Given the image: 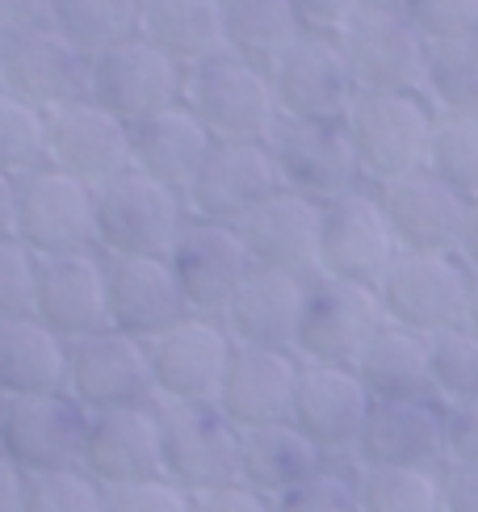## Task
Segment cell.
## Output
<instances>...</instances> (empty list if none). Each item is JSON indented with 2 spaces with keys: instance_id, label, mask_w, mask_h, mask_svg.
Masks as SVG:
<instances>
[{
  "instance_id": "1",
  "label": "cell",
  "mask_w": 478,
  "mask_h": 512,
  "mask_svg": "<svg viewBox=\"0 0 478 512\" xmlns=\"http://www.w3.org/2000/svg\"><path fill=\"white\" fill-rule=\"evenodd\" d=\"M181 101L214 143H269L281 122L269 72L231 51L193 63Z\"/></svg>"
},
{
  "instance_id": "2",
  "label": "cell",
  "mask_w": 478,
  "mask_h": 512,
  "mask_svg": "<svg viewBox=\"0 0 478 512\" xmlns=\"http://www.w3.org/2000/svg\"><path fill=\"white\" fill-rule=\"evenodd\" d=\"M344 126L365 185H386L428 164L437 110L424 93H357Z\"/></svg>"
},
{
  "instance_id": "3",
  "label": "cell",
  "mask_w": 478,
  "mask_h": 512,
  "mask_svg": "<svg viewBox=\"0 0 478 512\" xmlns=\"http://www.w3.org/2000/svg\"><path fill=\"white\" fill-rule=\"evenodd\" d=\"M185 223V194L139 168L97 189V248L105 256H168Z\"/></svg>"
},
{
  "instance_id": "4",
  "label": "cell",
  "mask_w": 478,
  "mask_h": 512,
  "mask_svg": "<svg viewBox=\"0 0 478 512\" xmlns=\"http://www.w3.org/2000/svg\"><path fill=\"white\" fill-rule=\"evenodd\" d=\"M470 286L474 273L458 252H399L378 294L390 324L437 336L466 324Z\"/></svg>"
},
{
  "instance_id": "5",
  "label": "cell",
  "mask_w": 478,
  "mask_h": 512,
  "mask_svg": "<svg viewBox=\"0 0 478 512\" xmlns=\"http://www.w3.org/2000/svg\"><path fill=\"white\" fill-rule=\"evenodd\" d=\"M382 324L386 307L378 286L315 273L307 286V311H302L294 353L315 366H357V357L382 332Z\"/></svg>"
},
{
  "instance_id": "6",
  "label": "cell",
  "mask_w": 478,
  "mask_h": 512,
  "mask_svg": "<svg viewBox=\"0 0 478 512\" xmlns=\"http://www.w3.org/2000/svg\"><path fill=\"white\" fill-rule=\"evenodd\" d=\"M361 93H424L428 42L395 5H361L340 34Z\"/></svg>"
},
{
  "instance_id": "7",
  "label": "cell",
  "mask_w": 478,
  "mask_h": 512,
  "mask_svg": "<svg viewBox=\"0 0 478 512\" xmlns=\"http://www.w3.org/2000/svg\"><path fill=\"white\" fill-rule=\"evenodd\" d=\"M0 89L42 114L93 97V59L72 47L51 21L0 38Z\"/></svg>"
},
{
  "instance_id": "8",
  "label": "cell",
  "mask_w": 478,
  "mask_h": 512,
  "mask_svg": "<svg viewBox=\"0 0 478 512\" xmlns=\"http://www.w3.org/2000/svg\"><path fill=\"white\" fill-rule=\"evenodd\" d=\"M164 420V475L189 496L239 483L244 433L223 416L219 403H160Z\"/></svg>"
},
{
  "instance_id": "9",
  "label": "cell",
  "mask_w": 478,
  "mask_h": 512,
  "mask_svg": "<svg viewBox=\"0 0 478 512\" xmlns=\"http://www.w3.org/2000/svg\"><path fill=\"white\" fill-rule=\"evenodd\" d=\"M17 240L34 256L97 248V189L55 164L17 181Z\"/></svg>"
},
{
  "instance_id": "10",
  "label": "cell",
  "mask_w": 478,
  "mask_h": 512,
  "mask_svg": "<svg viewBox=\"0 0 478 512\" xmlns=\"http://www.w3.org/2000/svg\"><path fill=\"white\" fill-rule=\"evenodd\" d=\"M185 72V63L160 51L151 38L135 34L93 59V101L118 114L126 126H135L181 105Z\"/></svg>"
},
{
  "instance_id": "11",
  "label": "cell",
  "mask_w": 478,
  "mask_h": 512,
  "mask_svg": "<svg viewBox=\"0 0 478 512\" xmlns=\"http://www.w3.org/2000/svg\"><path fill=\"white\" fill-rule=\"evenodd\" d=\"M281 118L302 122H344L357 101V80L336 34L307 30L269 72Z\"/></svg>"
},
{
  "instance_id": "12",
  "label": "cell",
  "mask_w": 478,
  "mask_h": 512,
  "mask_svg": "<svg viewBox=\"0 0 478 512\" xmlns=\"http://www.w3.org/2000/svg\"><path fill=\"white\" fill-rule=\"evenodd\" d=\"M168 265L177 273L189 315L223 319L235 290L252 273V256H248L244 236H239V227L189 215L177 244L168 248Z\"/></svg>"
},
{
  "instance_id": "13",
  "label": "cell",
  "mask_w": 478,
  "mask_h": 512,
  "mask_svg": "<svg viewBox=\"0 0 478 512\" xmlns=\"http://www.w3.org/2000/svg\"><path fill=\"white\" fill-rule=\"evenodd\" d=\"M160 403H214L231 366L235 340L223 319L185 315L177 328L147 340Z\"/></svg>"
},
{
  "instance_id": "14",
  "label": "cell",
  "mask_w": 478,
  "mask_h": 512,
  "mask_svg": "<svg viewBox=\"0 0 478 512\" xmlns=\"http://www.w3.org/2000/svg\"><path fill=\"white\" fill-rule=\"evenodd\" d=\"M281 185L294 189L302 198L332 202L365 185L357 147L349 139L344 122H302V118H281L269 139Z\"/></svg>"
},
{
  "instance_id": "15",
  "label": "cell",
  "mask_w": 478,
  "mask_h": 512,
  "mask_svg": "<svg viewBox=\"0 0 478 512\" xmlns=\"http://www.w3.org/2000/svg\"><path fill=\"white\" fill-rule=\"evenodd\" d=\"M395 256H399V244L382 215L374 185H361L353 194L323 202L319 273L361 282V286H382Z\"/></svg>"
},
{
  "instance_id": "16",
  "label": "cell",
  "mask_w": 478,
  "mask_h": 512,
  "mask_svg": "<svg viewBox=\"0 0 478 512\" xmlns=\"http://www.w3.org/2000/svg\"><path fill=\"white\" fill-rule=\"evenodd\" d=\"M34 315L63 340H84L110 328V256L101 248L38 256Z\"/></svg>"
},
{
  "instance_id": "17",
  "label": "cell",
  "mask_w": 478,
  "mask_h": 512,
  "mask_svg": "<svg viewBox=\"0 0 478 512\" xmlns=\"http://www.w3.org/2000/svg\"><path fill=\"white\" fill-rule=\"evenodd\" d=\"M84 433H89V408L80 399H72L68 391L21 395L5 403L0 450L26 475L68 471V466H80Z\"/></svg>"
},
{
  "instance_id": "18",
  "label": "cell",
  "mask_w": 478,
  "mask_h": 512,
  "mask_svg": "<svg viewBox=\"0 0 478 512\" xmlns=\"http://www.w3.org/2000/svg\"><path fill=\"white\" fill-rule=\"evenodd\" d=\"M68 395L80 399L89 412L114 408H147L156 399V378H151L147 340L105 328L97 336L72 340L68 366Z\"/></svg>"
},
{
  "instance_id": "19",
  "label": "cell",
  "mask_w": 478,
  "mask_h": 512,
  "mask_svg": "<svg viewBox=\"0 0 478 512\" xmlns=\"http://www.w3.org/2000/svg\"><path fill=\"white\" fill-rule=\"evenodd\" d=\"M281 189L286 185H281L269 143H214L193 185L185 189V206L193 219L239 227Z\"/></svg>"
},
{
  "instance_id": "20",
  "label": "cell",
  "mask_w": 478,
  "mask_h": 512,
  "mask_svg": "<svg viewBox=\"0 0 478 512\" xmlns=\"http://www.w3.org/2000/svg\"><path fill=\"white\" fill-rule=\"evenodd\" d=\"M47 160L63 173L80 177L84 185L101 189L105 181L122 177L126 168H135L130 126L93 97L59 105L47 114Z\"/></svg>"
},
{
  "instance_id": "21",
  "label": "cell",
  "mask_w": 478,
  "mask_h": 512,
  "mask_svg": "<svg viewBox=\"0 0 478 512\" xmlns=\"http://www.w3.org/2000/svg\"><path fill=\"white\" fill-rule=\"evenodd\" d=\"M80 471H89L105 492L122 483L164 475V420L160 403L147 408H114L89 412V433H84Z\"/></svg>"
},
{
  "instance_id": "22",
  "label": "cell",
  "mask_w": 478,
  "mask_h": 512,
  "mask_svg": "<svg viewBox=\"0 0 478 512\" xmlns=\"http://www.w3.org/2000/svg\"><path fill=\"white\" fill-rule=\"evenodd\" d=\"M374 194L390 231H395L399 252H458L470 202L453 194L437 173L416 168L407 177L374 185Z\"/></svg>"
},
{
  "instance_id": "23",
  "label": "cell",
  "mask_w": 478,
  "mask_h": 512,
  "mask_svg": "<svg viewBox=\"0 0 478 512\" xmlns=\"http://www.w3.org/2000/svg\"><path fill=\"white\" fill-rule=\"evenodd\" d=\"M369 408H374V395L365 391V382L353 366H315V361H302L290 420L328 458L357 454Z\"/></svg>"
},
{
  "instance_id": "24",
  "label": "cell",
  "mask_w": 478,
  "mask_h": 512,
  "mask_svg": "<svg viewBox=\"0 0 478 512\" xmlns=\"http://www.w3.org/2000/svg\"><path fill=\"white\" fill-rule=\"evenodd\" d=\"M298 374H302V357L294 349L235 345L214 403L239 433L265 429V424H286L294 416Z\"/></svg>"
},
{
  "instance_id": "25",
  "label": "cell",
  "mask_w": 478,
  "mask_h": 512,
  "mask_svg": "<svg viewBox=\"0 0 478 512\" xmlns=\"http://www.w3.org/2000/svg\"><path fill=\"white\" fill-rule=\"evenodd\" d=\"M361 466H432L445 471V403L441 399H374L357 441Z\"/></svg>"
},
{
  "instance_id": "26",
  "label": "cell",
  "mask_w": 478,
  "mask_h": 512,
  "mask_svg": "<svg viewBox=\"0 0 478 512\" xmlns=\"http://www.w3.org/2000/svg\"><path fill=\"white\" fill-rule=\"evenodd\" d=\"M307 286L311 277L252 265L244 286L235 290L231 307L223 311L231 340L235 345H256V349H294L302 311H307Z\"/></svg>"
},
{
  "instance_id": "27",
  "label": "cell",
  "mask_w": 478,
  "mask_h": 512,
  "mask_svg": "<svg viewBox=\"0 0 478 512\" xmlns=\"http://www.w3.org/2000/svg\"><path fill=\"white\" fill-rule=\"evenodd\" d=\"M189 315L168 256H110V328L156 340Z\"/></svg>"
},
{
  "instance_id": "28",
  "label": "cell",
  "mask_w": 478,
  "mask_h": 512,
  "mask_svg": "<svg viewBox=\"0 0 478 512\" xmlns=\"http://www.w3.org/2000/svg\"><path fill=\"white\" fill-rule=\"evenodd\" d=\"M319 231H323V202L302 198L294 189H281V194H273L265 206H256L239 223L252 265L286 269L298 277L319 273Z\"/></svg>"
},
{
  "instance_id": "29",
  "label": "cell",
  "mask_w": 478,
  "mask_h": 512,
  "mask_svg": "<svg viewBox=\"0 0 478 512\" xmlns=\"http://www.w3.org/2000/svg\"><path fill=\"white\" fill-rule=\"evenodd\" d=\"M72 345L38 315L0 319V395H55L68 391Z\"/></svg>"
},
{
  "instance_id": "30",
  "label": "cell",
  "mask_w": 478,
  "mask_h": 512,
  "mask_svg": "<svg viewBox=\"0 0 478 512\" xmlns=\"http://www.w3.org/2000/svg\"><path fill=\"white\" fill-rule=\"evenodd\" d=\"M210 147H214V139L206 135V126L193 118L185 101L130 126V156H135V168L164 181L168 189H177V194H185L193 185L198 168L210 156Z\"/></svg>"
},
{
  "instance_id": "31",
  "label": "cell",
  "mask_w": 478,
  "mask_h": 512,
  "mask_svg": "<svg viewBox=\"0 0 478 512\" xmlns=\"http://www.w3.org/2000/svg\"><path fill=\"white\" fill-rule=\"evenodd\" d=\"M323 462H328V454H323L294 420L265 424V429L244 433V450H239V483H248L260 496L277 500L281 492H290V487H298L307 475H315Z\"/></svg>"
},
{
  "instance_id": "32",
  "label": "cell",
  "mask_w": 478,
  "mask_h": 512,
  "mask_svg": "<svg viewBox=\"0 0 478 512\" xmlns=\"http://www.w3.org/2000/svg\"><path fill=\"white\" fill-rule=\"evenodd\" d=\"M353 370L361 374L365 391L374 399H437V391H432L428 336L390 324V319L365 345Z\"/></svg>"
},
{
  "instance_id": "33",
  "label": "cell",
  "mask_w": 478,
  "mask_h": 512,
  "mask_svg": "<svg viewBox=\"0 0 478 512\" xmlns=\"http://www.w3.org/2000/svg\"><path fill=\"white\" fill-rule=\"evenodd\" d=\"M143 38L193 68L227 51L223 0H143Z\"/></svg>"
},
{
  "instance_id": "34",
  "label": "cell",
  "mask_w": 478,
  "mask_h": 512,
  "mask_svg": "<svg viewBox=\"0 0 478 512\" xmlns=\"http://www.w3.org/2000/svg\"><path fill=\"white\" fill-rule=\"evenodd\" d=\"M223 26L227 51L256 63L260 72H273L277 59L307 34L294 0H223Z\"/></svg>"
},
{
  "instance_id": "35",
  "label": "cell",
  "mask_w": 478,
  "mask_h": 512,
  "mask_svg": "<svg viewBox=\"0 0 478 512\" xmlns=\"http://www.w3.org/2000/svg\"><path fill=\"white\" fill-rule=\"evenodd\" d=\"M51 26L97 59L143 30V0H51Z\"/></svg>"
},
{
  "instance_id": "36",
  "label": "cell",
  "mask_w": 478,
  "mask_h": 512,
  "mask_svg": "<svg viewBox=\"0 0 478 512\" xmlns=\"http://www.w3.org/2000/svg\"><path fill=\"white\" fill-rule=\"evenodd\" d=\"M357 492L361 512H445V471H432V466H361Z\"/></svg>"
},
{
  "instance_id": "37",
  "label": "cell",
  "mask_w": 478,
  "mask_h": 512,
  "mask_svg": "<svg viewBox=\"0 0 478 512\" xmlns=\"http://www.w3.org/2000/svg\"><path fill=\"white\" fill-rule=\"evenodd\" d=\"M424 97L432 101L437 114L478 118V34L453 38V42H432Z\"/></svg>"
},
{
  "instance_id": "38",
  "label": "cell",
  "mask_w": 478,
  "mask_h": 512,
  "mask_svg": "<svg viewBox=\"0 0 478 512\" xmlns=\"http://www.w3.org/2000/svg\"><path fill=\"white\" fill-rule=\"evenodd\" d=\"M428 173H437L453 194L478 202V118L437 114V131L428 147Z\"/></svg>"
},
{
  "instance_id": "39",
  "label": "cell",
  "mask_w": 478,
  "mask_h": 512,
  "mask_svg": "<svg viewBox=\"0 0 478 512\" xmlns=\"http://www.w3.org/2000/svg\"><path fill=\"white\" fill-rule=\"evenodd\" d=\"M47 160V114L0 89V173L30 177Z\"/></svg>"
},
{
  "instance_id": "40",
  "label": "cell",
  "mask_w": 478,
  "mask_h": 512,
  "mask_svg": "<svg viewBox=\"0 0 478 512\" xmlns=\"http://www.w3.org/2000/svg\"><path fill=\"white\" fill-rule=\"evenodd\" d=\"M357 458H328L315 475L273 500V512H361Z\"/></svg>"
},
{
  "instance_id": "41",
  "label": "cell",
  "mask_w": 478,
  "mask_h": 512,
  "mask_svg": "<svg viewBox=\"0 0 478 512\" xmlns=\"http://www.w3.org/2000/svg\"><path fill=\"white\" fill-rule=\"evenodd\" d=\"M432 391L441 403L478 399V336L470 328H445L428 336Z\"/></svg>"
},
{
  "instance_id": "42",
  "label": "cell",
  "mask_w": 478,
  "mask_h": 512,
  "mask_svg": "<svg viewBox=\"0 0 478 512\" xmlns=\"http://www.w3.org/2000/svg\"><path fill=\"white\" fill-rule=\"evenodd\" d=\"M21 512H105V487L80 466L26 475Z\"/></svg>"
},
{
  "instance_id": "43",
  "label": "cell",
  "mask_w": 478,
  "mask_h": 512,
  "mask_svg": "<svg viewBox=\"0 0 478 512\" xmlns=\"http://www.w3.org/2000/svg\"><path fill=\"white\" fill-rule=\"evenodd\" d=\"M399 9L428 47L478 34V0H399Z\"/></svg>"
},
{
  "instance_id": "44",
  "label": "cell",
  "mask_w": 478,
  "mask_h": 512,
  "mask_svg": "<svg viewBox=\"0 0 478 512\" xmlns=\"http://www.w3.org/2000/svg\"><path fill=\"white\" fill-rule=\"evenodd\" d=\"M34 286H38V256L17 236L0 240V319L34 315Z\"/></svg>"
},
{
  "instance_id": "45",
  "label": "cell",
  "mask_w": 478,
  "mask_h": 512,
  "mask_svg": "<svg viewBox=\"0 0 478 512\" xmlns=\"http://www.w3.org/2000/svg\"><path fill=\"white\" fill-rule=\"evenodd\" d=\"M105 512H193V496L168 475L122 483L105 492Z\"/></svg>"
},
{
  "instance_id": "46",
  "label": "cell",
  "mask_w": 478,
  "mask_h": 512,
  "mask_svg": "<svg viewBox=\"0 0 478 512\" xmlns=\"http://www.w3.org/2000/svg\"><path fill=\"white\" fill-rule=\"evenodd\" d=\"M445 437H449L445 466H478V399L445 403Z\"/></svg>"
},
{
  "instance_id": "47",
  "label": "cell",
  "mask_w": 478,
  "mask_h": 512,
  "mask_svg": "<svg viewBox=\"0 0 478 512\" xmlns=\"http://www.w3.org/2000/svg\"><path fill=\"white\" fill-rule=\"evenodd\" d=\"M361 5L365 0H294L302 30H315V34H340L357 17Z\"/></svg>"
},
{
  "instance_id": "48",
  "label": "cell",
  "mask_w": 478,
  "mask_h": 512,
  "mask_svg": "<svg viewBox=\"0 0 478 512\" xmlns=\"http://www.w3.org/2000/svg\"><path fill=\"white\" fill-rule=\"evenodd\" d=\"M193 512H273V500L260 496L248 483H227L214 492L193 496Z\"/></svg>"
},
{
  "instance_id": "49",
  "label": "cell",
  "mask_w": 478,
  "mask_h": 512,
  "mask_svg": "<svg viewBox=\"0 0 478 512\" xmlns=\"http://www.w3.org/2000/svg\"><path fill=\"white\" fill-rule=\"evenodd\" d=\"M51 21V0H0V38Z\"/></svg>"
},
{
  "instance_id": "50",
  "label": "cell",
  "mask_w": 478,
  "mask_h": 512,
  "mask_svg": "<svg viewBox=\"0 0 478 512\" xmlns=\"http://www.w3.org/2000/svg\"><path fill=\"white\" fill-rule=\"evenodd\" d=\"M445 512H478V466H445Z\"/></svg>"
},
{
  "instance_id": "51",
  "label": "cell",
  "mask_w": 478,
  "mask_h": 512,
  "mask_svg": "<svg viewBox=\"0 0 478 512\" xmlns=\"http://www.w3.org/2000/svg\"><path fill=\"white\" fill-rule=\"evenodd\" d=\"M21 496H26V471L0 450V512H21Z\"/></svg>"
},
{
  "instance_id": "52",
  "label": "cell",
  "mask_w": 478,
  "mask_h": 512,
  "mask_svg": "<svg viewBox=\"0 0 478 512\" xmlns=\"http://www.w3.org/2000/svg\"><path fill=\"white\" fill-rule=\"evenodd\" d=\"M17 236V177L0 173V240Z\"/></svg>"
},
{
  "instance_id": "53",
  "label": "cell",
  "mask_w": 478,
  "mask_h": 512,
  "mask_svg": "<svg viewBox=\"0 0 478 512\" xmlns=\"http://www.w3.org/2000/svg\"><path fill=\"white\" fill-rule=\"evenodd\" d=\"M458 256L470 265V273H478V202H470V215H466V231H462Z\"/></svg>"
},
{
  "instance_id": "54",
  "label": "cell",
  "mask_w": 478,
  "mask_h": 512,
  "mask_svg": "<svg viewBox=\"0 0 478 512\" xmlns=\"http://www.w3.org/2000/svg\"><path fill=\"white\" fill-rule=\"evenodd\" d=\"M462 328H470L478 336V273H474V286H470V303H466V324Z\"/></svg>"
},
{
  "instance_id": "55",
  "label": "cell",
  "mask_w": 478,
  "mask_h": 512,
  "mask_svg": "<svg viewBox=\"0 0 478 512\" xmlns=\"http://www.w3.org/2000/svg\"><path fill=\"white\" fill-rule=\"evenodd\" d=\"M365 5H395L399 9V0H365Z\"/></svg>"
},
{
  "instance_id": "56",
  "label": "cell",
  "mask_w": 478,
  "mask_h": 512,
  "mask_svg": "<svg viewBox=\"0 0 478 512\" xmlns=\"http://www.w3.org/2000/svg\"><path fill=\"white\" fill-rule=\"evenodd\" d=\"M5 403H9V399H5V395H0V420H5Z\"/></svg>"
}]
</instances>
